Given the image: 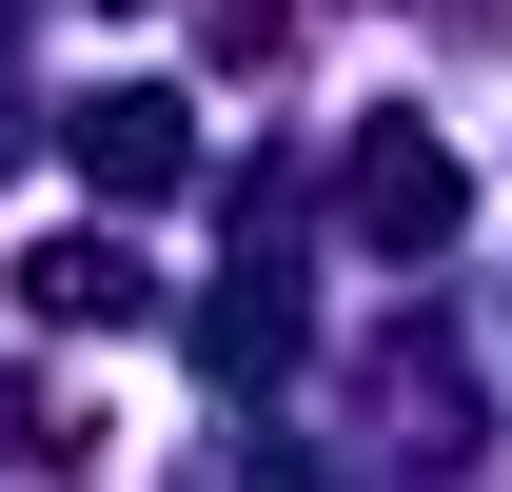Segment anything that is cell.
<instances>
[{
	"mask_svg": "<svg viewBox=\"0 0 512 492\" xmlns=\"http://www.w3.org/2000/svg\"><path fill=\"white\" fill-rule=\"evenodd\" d=\"M0 158H20V119H0Z\"/></svg>",
	"mask_w": 512,
	"mask_h": 492,
	"instance_id": "5b68a950",
	"label": "cell"
},
{
	"mask_svg": "<svg viewBox=\"0 0 512 492\" xmlns=\"http://www.w3.org/2000/svg\"><path fill=\"white\" fill-rule=\"evenodd\" d=\"M453 197H473V178H453L414 119H375V138H355V237H375V256H434V237H453Z\"/></svg>",
	"mask_w": 512,
	"mask_h": 492,
	"instance_id": "6da1fadb",
	"label": "cell"
},
{
	"mask_svg": "<svg viewBox=\"0 0 512 492\" xmlns=\"http://www.w3.org/2000/svg\"><path fill=\"white\" fill-rule=\"evenodd\" d=\"M79 178H99V197H178V158H197V138H178V99H158V79H119V99H79Z\"/></svg>",
	"mask_w": 512,
	"mask_h": 492,
	"instance_id": "7a4b0ae2",
	"label": "cell"
},
{
	"mask_svg": "<svg viewBox=\"0 0 512 492\" xmlns=\"http://www.w3.org/2000/svg\"><path fill=\"white\" fill-rule=\"evenodd\" d=\"M20 315H40V335H79V315H138V256H119V237H40V256H20Z\"/></svg>",
	"mask_w": 512,
	"mask_h": 492,
	"instance_id": "3957f363",
	"label": "cell"
},
{
	"mask_svg": "<svg viewBox=\"0 0 512 492\" xmlns=\"http://www.w3.org/2000/svg\"><path fill=\"white\" fill-rule=\"evenodd\" d=\"M197 355H217V374H276V355H296V296H276V276L217 296V315H197Z\"/></svg>",
	"mask_w": 512,
	"mask_h": 492,
	"instance_id": "277c9868",
	"label": "cell"
}]
</instances>
